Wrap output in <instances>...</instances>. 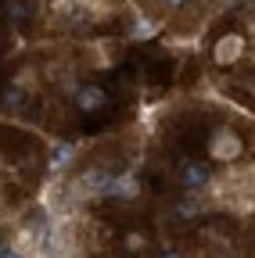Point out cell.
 <instances>
[{
  "mask_svg": "<svg viewBox=\"0 0 255 258\" xmlns=\"http://www.w3.org/2000/svg\"><path fill=\"white\" fill-rule=\"evenodd\" d=\"M227 4H230V0H227Z\"/></svg>",
  "mask_w": 255,
  "mask_h": 258,
  "instance_id": "4fadbf2b",
  "label": "cell"
},
{
  "mask_svg": "<svg viewBox=\"0 0 255 258\" xmlns=\"http://www.w3.org/2000/svg\"><path fill=\"white\" fill-rule=\"evenodd\" d=\"M0 258H25V251L18 244H0Z\"/></svg>",
  "mask_w": 255,
  "mask_h": 258,
  "instance_id": "9c48e42d",
  "label": "cell"
},
{
  "mask_svg": "<svg viewBox=\"0 0 255 258\" xmlns=\"http://www.w3.org/2000/svg\"><path fill=\"white\" fill-rule=\"evenodd\" d=\"M76 108H79L83 115H93V111L108 108V93H105L101 86H83V90L76 93Z\"/></svg>",
  "mask_w": 255,
  "mask_h": 258,
  "instance_id": "277c9868",
  "label": "cell"
},
{
  "mask_svg": "<svg viewBox=\"0 0 255 258\" xmlns=\"http://www.w3.org/2000/svg\"><path fill=\"white\" fill-rule=\"evenodd\" d=\"M8 18H11L15 25H25L29 18H33V8H29V0H11V4H8Z\"/></svg>",
  "mask_w": 255,
  "mask_h": 258,
  "instance_id": "8992f818",
  "label": "cell"
},
{
  "mask_svg": "<svg viewBox=\"0 0 255 258\" xmlns=\"http://www.w3.org/2000/svg\"><path fill=\"white\" fill-rule=\"evenodd\" d=\"M25 108V93L22 90H8L4 93V111H22Z\"/></svg>",
  "mask_w": 255,
  "mask_h": 258,
  "instance_id": "ba28073f",
  "label": "cell"
},
{
  "mask_svg": "<svg viewBox=\"0 0 255 258\" xmlns=\"http://www.w3.org/2000/svg\"><path fill=\"white\" fill-rule=\"evenodd\" d=\"M194 215H201V201H198V198L176 201V219H194Z\"/></svg>",
  "mask_w": 255,
  "mask_h": 258,
  "instance_id": "52a82bcc",
  "label": "cell"
},
{
  "mask_svg": "<svg viewBox=\"0 0 255 258\" xmlns=\"http://www.w3.org/2000/svg\"><path fill=\"white\" fill-rule=\"evenodd\" d=\"M69 158H72V147H69V144H61V147L54 151V165H65Z\"/></svg>",
  "mask_w": 255,
  "mask_h": 258,
  "instance_id": "30bf717a",
  "label": "cell"
},
{
  "mask_svg": "<svg viewBox=\"0 0 255 258\" xmlns=\"http://www.w3.org/2000/svg\"><path fill=\"white\" fill-rule=\"evenodd\" d=\"M140 194V183H137V176H115L112 179V186H108V194L105 198H112V201H130V198H137Z\"/></svg>",
  "mask_w": 255,
  "mask_h": 258,
  "instance_id": "5b68a950",
  "label": "cell"
},
{
  "mask_svg": "<svg viewBox=\"0 0 255 258\" xmlns=\"http://www.w3.org/2000/svg\"><path fill=\"white\" fill-rule=\"evenodd\" d=\"M166 4H169V8H180V4H187V0H166Z\"/></svg>",
  "mask_w": 255,
  "mask_h": 258,
  "instance_id": "7c38bea8",
  "label": "cell"
},
{
  "mask_svg": "<svg viewBox=\"0 0 255 258\" xmlns=\"http://www.w3.org/2000/svg\"><path fill=\"white\" fill-rule=\"evenodd\" d=\"M209 154H212L216 161H234V158H241V154H244V140H241V133H234L230 125L216 129V133L209 137Z\"/></svg>",
  "mask_w": 255,
  "mask_h": 258,
  "instance_id": "6da1fadb",
  "label": "cell"
},
{
  "mask_svg": "<svg viewBox=\"0 0 255 258\" xmlns=\"http://www.w3.org/2000/svg\"><path fill=\"white\" fill-rule=\"evenodd\" d=\"M241 54H244V40L237 36V32H227L223 40H216V50H212V61L219 64V69H227V64H234V61H241Z\"/></svg>",
  "mask_w": 255,
  "mask_h": 258,
  "instance_id": "7a4b0ae2",
  "label": "cell"
},
{
  "mask_svg": "<svg viewBox=\"0 0 255 258\" xmlns=\"http://www.w3.org/2000/svg\"><path fill=\"white\" fill-rule=\"evenodd\" d=\"M126 244H130V251H137V247L144 244V237H140V233H130V237H126Z\"/></svg>",
  "mask_w": 255,
  "mask_h": 258,
  "instance_id": "8fae6325",
  "label": "cell"
},
{
  "mask_svg": "<svg viewBox=\"0 0 255 258\" xmlns=\"http://www.w3.org/2000/svg\"><path fill=\"white\" fill-rule=\"evenodd\" d=\"M180 183L190 194H198L209 183V165H205V161H194V158H180Z\"/></svg>",
  "mask_w": 255,
  "mask_h": 258,
  "instance_id": "3957f363",
  "label": "cell"
}]
</instances>
